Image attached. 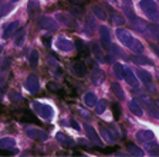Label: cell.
I'll use <instances>...</instances> for the list:
<instances>
[{"label": "cell", "mask_w": 159, "mask_h": 157, "mask_svg": "<svg viewBox=\"0 0 159 157\" xmlns=\"http://www.w3.org/2000/svg\"><path fill=\"white\" fill-rule=\"evenodd\" d=\"M84 129H85V133H87V136H88V139L91 140V143L97 144V146H102V140H101V137L97 134L95 129H94L91 124H85Z\"/></svg>", "instance_id": "cell-9"}, {"label": "cell", "mask_w": 159, "mask_h": 157, "mask_svg": "<svg viewBox=\"0 0 159 157\" xmlns=\"http://www.w3.org/2000/svg\"><path fill=\"white\" fill-rule=\"evenodd\" d=\"M56 139L60 144H63L66 147H73L74 146V140L70 137V136H67L66 133H63V132H58V133L56 134Z\"/></svg>", "instance_id": "cell-16"}, {"label": "cell", "mask_w": 159, "mask_h": 157, "mask_svg": "<svg viewBox=\"0 0 159 157\" xmlns=\"http://www.w3.org/2000/svg\"><path fill=\"white\" fill-rule=\"evenodd\" d=\"M29 62L31 67H36L39 64V51L37 50H31L29 54Z\"/></svg>", "instance_id": "cell-31"}, {"label": "cell", "mask_w": 159, "mask_h": 157, "mask_svg": "<svg viewBox=\"0 0 159 157\" xmlns=\"http://www.w3.org/2000/svg\"><path fill=\"white\" fill-rule=\"evenodd\" d=\"M71 3H74V4H85L88 0H70Z\"/></svg>", "instance_id": "cell-49"}, {"label": "cell", "mask_w": 159, "mask_h": 157, "mask_svg": "<svg viewBox=\"0 0 159 157\" xmlns=\"http://www.w3.org/2000/svg\"><path fill=\"white\" fill-rule=\"evenodd\" d=\"M124 79H125V81L128 82L131 86H134V88H138L139 82H138V79H136V75L129 68H124Z\"/></svg>", "instance_id": "cell-13"}, {"label": "cell", "mask_w": 159, "mask_h": 157, "mask_svg": "<svg viewBox=\"0 0 159 157\" xmlns=\"http://www.w3.org/2000/svg\"><path fill=\"white\" fill-rule=\"evenodd\" d=\"M70 11H71V14H73V16H83L84 9H83V7H80V4H75V6L70 10Z\"/></svg>", "instance_id": "cell-41"}, {"label": "cell", "mask_w": 159, "mask_h": 157, "mask_svg": "<svg viewBox=\"0 0 159 157\" xmlns=\"http://www.w3.org/2000/svg\"><path fill=\"white\" fill-rule=\"evenodd\" d=\"M11 2H19V0H11Z\"/></svg>", "instance_id": "cell-58"}, {"label": "cell", "mask_w": 159, "mask_h": 157, "mask_svg": "<svg viewBox=\"0 0 159 157\" xmlns=\"http://www.w3.org/2000/svg\"><path fill=\"white\" fill-rule=\"evenodd\" d=\"M146 151L152 156H159V144L155 142H146Z\"/></svg>", "instance_id": "cell-28"}, {"label": "cell", "mask_w": 159, "mask_h": 157, "mask_svg": "<svg viewBox=\"0 0 159 157\" xmlns=\"http://www.w3.org/2000/svg\"><path fill=\"white\" fill-rule=\"evenodd\" d=\"M71 71H73L77 76L83 78V76L87 75L88 69H87V65L84 64L83 61H74L73 64H71Z\"/></svg>", "instance_id": "cell-10"}, {"label": "cell", "mask_w": 159, "mask_h": 157, "mask_svg": "<svg viewBox=\"0 0 159 157\" xmlns=\"http://www.w3.org/2000/svg\"><path fill=\"white\" fill-rule=\"evenodd\" d=\"M131 50H132L135 54H141V52L143 51V46H142V43L139 41V40H134V43H132V46H131Z\"/></svg>", "instance_id": "cell-35"}, {"label": "cell", "mask_w": 159, "mask_h": 157, "mask_svg": "<svg viewBox=\"0 0 159 157\" xmlns=\"http://www.w3.org/2000/svg\"><path fill=\"white\" fill-rule=\"evenodd\" d=\"M48 65L51 67V69H53V71H60V65L57 64L56 61H54L53 58H50V59H48Z\"/></svg>", "instance_id": "cell-45"}, {"label": "cell", "mask_w": 159, "mask_h": 157, "mask_svg": "<svg viewBox=\"0 0 159 157\" xmlns=\"http://www.w3.org/2000/svg\"><path fill=\"white\" fill-rule=\"evenodd\" d=\"M9 98L11 99V102H20V101H23V96L20 95V94H17L16 91H11L9 94Z\"/></svg>", "instance_id": "cell-40"}, {"label": "cell", "mask_w": 159, "mask_h": 157, "mask_svg": "<svg viewBox=\"0 0 159 157\" xmlns=\"http://www.w3.org/2000/svg\"><path fill=\"white\" fill-rule=\"evenodd\" d=\"M139 7L143 10V13L148 16V19L153 20V21H159V10L153 0H141Z\"/></svg>", "instance_id": "cell-1"}, {"label": "cell", "mask_w": 159, "mask_h": 157, "mask_svg": "<svg viewBox=\"0 0 159 157\" xmlns=\"http://www.w3.org/2000/svg\"><path fill=\"white\" fill-rule=\"evenodd\" d=\"M111 91H112L114 95H115L118 99H121V101L125 98V94L122 92V88H121L118 84H112V85H111Z\"/></svg>", "instance_id": "cell-30"}, {"label": "cell", "mask_w": 159, "mask_h": 157, "mask_svg": "<svg viewBox=\"0 0 159 157\" xmlns=\"http://www.w3.org/2000/svg\"><path fill=\"white\" fill-rule=\"evenodd\" d=\"M16 146V142H14V139H11V137H4V139H2L0 140V147L2 149H11V147H14Z\"/></svg>", "instance_id": "cell-29"}, {"label": "cell", "mask_w": 159, "mask_h": 157, "mask_svg": "<svg viewBox=\"0 0 159 157\" xmlns=\"http://www.w3.org/2000/svg\"><path fill=\"white\" fill-rule=\"evenodd\" d=\"M128 150H129V153L132 154V156H143V151L141 150L139 147H136L135 144H129Z\"/></svg>", "instance_id": "cell-37"}, {"label": "cell", "mask_w": 159, "mask_h": 157, "mask_svg": "<svg viewBox=\"0 0 159 157\" xmlns=\"http://www.w3.org/2000/svg\"><path fill=\"white\" fill-rule=\"evenodd\" d=\"M56 20L60 21V23H63L64 26H68V27H75V20L73 17L70 16L68 13H63V11H60V13L56 14Z\"/></svg>", "instance_id": "cell-11"}, {"label": "cell", "mask_w": 159, "mask_h": 157, "mask_svg": "<svg viewBox=\"0 0 159 157\" xmlns=\"http://www.w3.org/2000/svg\"><path fill=\"white\" fill-rule=\"evenodd\" d=\"M17 27H19V21H11V23L6 27V30H4V34H3L4 38H10L13 34H16Z\"/></svg>", "instance_id": "cell-25"}, {"label": "cell", "mask_w": 159, "mask_h": 157, "mask_svg": "<svg viewBox=\"0 0 159 157\" xmlns=\"http://www.w3.org/2000/svg\"><path fill=\"white\" fill-rule=\"evenodd\" d=\"M114 74H115V76L118 79H124V67L119 62L114 64Z\"/></svg>", "instance_id": "cell-33"}, {"label": "cell", "mask_w": 159, "mask_h": 157, "mask_svg": "<svg viewBox=\"0 0 159 157\" xmlns=\"http://www.w3.org/2000/svg\"><path fill=\"white\" fill-rule=\"evenodd\" d=\"M26 134L29 136L30 139H34V140H40V142H46L47 140V133L41 129L37 128H27L26 129Z\"/></svg>", "instance_id": "cell-7"}, {"label": "cell", "mask_w": 159, "mask_h": 157, "mask_svg": "<svg viewBox=\"0 0 159 157\" xmlns=\"http://www.w3.org/2000/svg\"><path fill=\"white\" fill-rule=\"evenodd\" d=\"M99 37H101L102 46L105 47V48H109V46H111V34H109L108 27H105V26L99 27Z\"/></svg>", "instance_id": "cell-12"}, {"label": "cell", "mask_w": 159, "mask_h": 157, "mask_svg": "<svg viewBox=\"0 0 159 157\" xmlns=\"http://www.w3.org/2000/svg\"><path fill=\"white\" fill-rule=\"evenodd\" d=\"M105 108H107V101H98L95 103V112L98 115H102L104 112H105Z\"/></svg>", "instance_id": "cell-36"}, {"label": "cell", "mask_w": 159, "mask_h": 157, "mask_svg": "<svg viewBox=\"0 0 159 157\" xmlns=\"http://www.w3.org/2000/svg\"><path fill=\"white\" fill-rule=\"evenodd\" d=\"M101 134L108 142H115L119 139V133L114 126H102V123H101Z\"/></svg>", "instance_id": "cell-4"}, {"label": "cell", "mask_w": 159, "mask_h": 157, "mask_svg": "<svg viewBox=\"0 0 159 157\" xmlns=\"http://www.w3.org/2000/svg\"><path fill=\"white\" fill-rule=\"evenodd\" d=\"M122 9H124V11H125V16L128 17V20L129 21H132V20L135 19V14H134L131 0H122Z\"/></svg>", "instance_id": "cell-19"}, {"label": "cell", "mask_w": 159, "mask_h": 157, "mask_svg": "<svg viewBox=\"0 0 159 157\" xmlns=\"http://www.w3.org/2000/svg\"><path fill=\"white\" fill-rule=\"evenodd\" d=\"M39 7H40L39 0H29V6H27L29 11H33V9H34V10H37Z\"/></svg>", "instance_id": "cell-42"}, {"label": "cell", "mask_w": 159, "mask_h": 157, "mask_svg": "<svg viewBox=\"0 0 159 157\" xmlns=\"http://www.w3.org/2000/svg\"><path fill=\"white\" fill-rule=\"evenodd\" d=\"M116 37H118V40L121 41V43L124 44L125 47H128V48H131V46H132V43H134V37H132V34L129 33V31H126V30H124V28H118L116 30Z\"/></svg>", "instance_id": "cell-5"}, {"label": "cell", "mask_w": 159, "mask_h": 157, "mask_svg": "<svg viewBox=\"0 0 159 157\" xmlns=\"http://www.w3.org/2000/svg\"><path fill=\"white\" fill-rule=\"evenodd\" d=\"M20 122H36V118L34 116H30V113H23L21 118H19Z\"/></svg>", "instance_id": "cell-44"}, {"label": "cell", "mask_w": 159, "mask_h": 157, "mask_svg": "<svg viewBox=\"0 0 159 157\" xmlns=\"http://www.w3.org/2000/svg\"><path fill=\"white\" fill-rule=\"evenodd\" d=\"M41 40H43V43H47V44L50 43V38H46V37H43V38H41Z\"/></svg>", "instance_id": "cell-55"}, {"label": "cell", "mask_w": 159, "mask_h": 157, "mask_svg": "<svg viewBox=\"0 0 159 157\" xmlns=\"http://www.w3.org/2000/svg\"><path fill=\"white\" fill-rule=\"evenodd\" d=\"M153 137H155V134L151 130H139L138 133H136V140H138L139 143L151 142V140H153Z\"/></svg>", "instance_id": "cell-15"}, {"label": "cell", "mask_w": 159, "mask_h": 157, "mask_svg": "<svg viewBox=\"0 0 159 157\" xmlns=\"http://www.w3.org/2000/svg\"><path fill=\"white\" fill-rule=\"evenodd\" d=\"M104 79H105V74H104L102 69L94 68V71H93V84L94 85H99V84H102Z\"/></svg>", "instance_id": "cell-20"}, {"label": "cell", "mask_w": 159, "mask_h": 157, "mask_svg": "<svg viewBox=\"0 0 159 157\" xmlns=\"http://www.w3.org/2000/svg\"><path fill=\"white\" fill-rule=\"evenodd\" d=\"M89 48H91V51H93V54H94V57H95L97 61H99V62L105 61V55L102 54V48H101V46H99V44L93 43Z\"/></svg>", "instance_id": "cell-18"}, {"label": "cell", "mask_w": 159, "mask_h": 157, "mask_svg": "<svg viewBox=\"0 0 159 157\" xmlns=\"http://www.w3.org/2000/svg\"><path fill=\"white\" fill-rule=\"evenodd\" d=\"M47 88L50 89V91H53V92H58V85L57 84H54V82H48V85H47Z\"/></svg>", "instance_id": "cell-46"}, {"label": "cell", "mask_w": 159, "mask_h": 157, "mask_svg": "<svg viewBox=\"0 0 159 157\" xmlns=\"http://www.w3.org/2000/svg\"><path fill=\"white\" fill-rule=\"evenodd\" d=\"M131 61L136 65H152V61L146 57H141V55H134L131 57Z\"/></svg>", "instance_id": "cell-26"}, {"label": "cell", "mask_w": 159, "mask_h": 157, "mask_svg": "<svg viewBox=\"0 0 159 157\" xmlns=\"http://www.w3.org/2000/svg\"><path fill=\"white\" fill-rule=\"evenodd\" d=\"M141 102L143 103V106L146 108L148 113L151 115L153 119H159V109L155 105V102H152L146 95H141Z\"/></svg>", "instance_id": "cell-3"}, {"label": "cell", "mask_w": 159, "mask_h": 157, "mask_svg": "<svg viewBox=\"0 0 159 157\" xmlns=\"http://www.w3.org/2000/svg\"><path fill=\"white\" fill-rule=\"evenodd\" d=\"M2 95H3V88H0V98H2Z\"/></svg>", "instance_id": "cell-56"}, {"label": "cell", "mask_w": 159, "mask_h": 157, "mask_svg": "<svg viewBox=\"0 0 159 157\" xmlns=\"http://www.w3.org/2000/svg\"><path fill=\"white\" fill-rule=\"evenodd\" d=\"M145 36L149 38L159 40V24H148L145 30Z\"/></svg>", "instance_id": "cell-17"}, {"label": "cell", "mask_w": 159, "mask_h": 157, "mask_svg": "<svg viewBox=\"0 0 159 157\" xmlns=\"http://www.w3.org/2000/svg\"><path fill=\"white\" fill-rule=\"evenodd\" d=\"M115 150V147H111V149H107V150H104V153H111V151Z\"/></svg>", "instance_id": "cell-53"}, {"label": "cell", "mask_w": 159, "mask_h": 157, "mask_svg": "<svg viewBox=\"0 0 159 157\" xmlns=\"http://www.w3.org/2000/svg\"><path fill=\"white\" fill-rule=\"evenodd\" d=\"M71 123H73V126H74V128L77 129V130H80V126H78V124L75 123V120H71Z\"/></svg>", "instance_id": "cell-52"}, {"label": "cell", "mask_w": 159, "mask_h": 157, "mask_svg": "<svg viewBox=\"0 0 159 157\" xmlns=\"http://www.w3.org/2000/svg\"><path fill=\"white\" fill-rule=\"evenodd\" d=\"M3 84H4V76L0 75V85H3Z\"/></svg>", "instance_id": "cell-54"}, {"label": "cell", "mask_w": 159, "mask_h": 157, "mask_svg": "<svg viewBox=\"0 0 159 157\" xmlns=\"http://www.w3.org/2000/svg\"><path fill=\"white\" fill-rule=\"evenodd\" d=\"M129 109H131V112H132L134 115H136V116H142L143 115L142 106L139 105V102L136 101V99H132V101L129 102Z\"/></svg>", "instance_id": "cell-22"}, {"label": "cell", "mask_w": 159, "mask_h": 157, "mask_svg": "<svg viewBox=\"0 0 159 157\" xmlns=\"http://www.w3.org/2000/svg\"><path fill=\"white\" fill-rule=\"evenodd\" d=\"M11 3H6V4H3V6L0 7V17H4V16H7V14L11 11Z\"/></svg>", "instance_id": "cell-38"}, {"label": "cell", "mask_w": 159, "mask_h": 157, "mask_svg": "<svg viewBox=\"0 0 159 157\" xmlns=\"http://www.w3.org/2000/svg\"><path fill=\"white\" fill-rule=\"evenodd\" d=\"M152 50H153V51H155L156 54H158V55H159V47H158V46H155V44H152Z\"/></svg>", "instance_id": "cell-51"}, {"label": "cell", "mask_w": 159, "mask_h": 157, "mask_svg": "<svg viewBox=\"0 0 159 157\" xmlns=\"http://www.w3.org/2000/svg\"><path fill=\"white\" fill-rule=\"evenodd\" d=\"M33 111H34V113H37L40 118L46 119V120L53 119V116H54V109L50 105L41 103V102H33Z\"/></svg>", "instance_id": "cell-2"}, {"label": "cell", "mask_w": 159, "mask_h": 157, "mask_svg": "<svg viewBox=\"0 0 159 157\" xmlns=\"http://www.w3.org/2000/svg\"><path fill=\"white\" fill-rule=\"evenodd\" d=\"M75 47H77V50H78L80 55L88 57V51H89V48H88V46H85V43H84L83 40L77 38V40H75Z\"/></svg>", "instance_id": "cell-24"}, {"label": "cell", "mask_w": 159, "mask_h": 157, "mask_svg": "<svg viewBox=\"0 0 159 157\" xmlns=\"http://www.w3.org/2000/svg\"><path fill=\"white\" fill-rule=\"evenodd\" d=\"M9 64H10L9 58H6V59H4V61H3V64L0 65V68H2V69H7V68H9Z\"/></svg>", "instance_id": "cell-48"}, {"label": "cell", "mask_w": 159, "mask_h": 157, "mask_svg": "<svg viewBox=\"0 0 159 157\" xmlns=\"http://www.w3.org/2000/svg\"><path fill=\"white\" fill-rule=\"evenodd\" d=\"M136 75H138V78L141 79L145 85H149V84L152 82V75H151L148 71H145V69H138V71H136Z\"/></svg>", "instance_id": "cell-23"}, {"label": "cell", "mask_w": 159, "mask_h": 157, "mask_svg": "<svg viewBox=\"0 0 159 157\" xmlns=\"http://www.w3.org/2000/svg\"><path fill=\"white\" fill-rule=\"evenodd\" d=\"M131 24H132V27L136 31H139V33H145L146 27H148V23H145L142 19H138V17H135V19L131 21Z\"/></svg>", "instance_id": "cell-21"}, {"label": "cell", "mask_w": 159, "mask_h": 157, "mask_svg": "<svg viewBox=\"0 0 159 157\" xmlns=\"http://www.w3.org/2000/svg\"><path fill=\"white\" fill-rule=\"evenodd\" d=\"M93 11H94V14H95V16L98 17L99 20H105V19H107V14H105V11H104L102 7L93 6Z\"/></svg>", "instance_id": "cell-34"}, {"label": "cell", "mask_w": 159, "mask_h": 157, "mask_svg": "<svg viewBox=\"0 0 159 157\" xmlns=\"http://www.w3.org/2000/svg\"><path fill=\"white\" fill-rule=\"evenodd\" d=\"M56 46L60 51H64V52H70L71 50L74 48V44L67 38H58L56 41Z\"/></svg>", "instance_id": "cell-14"}, {"label": "cell", "mask_w": 159, "mask_h": 157, "mask_svg": "<svg viewBox=\"0 0 159 157\" xmlns=\"http://www.w3.org/2000/svg\"><path fill=\"white\" fill-rule=\"evenodd\" d=\"M84 102H85V105L88 106V108H93V106H95V103L98 101H97L95 94H93V92H87L85 95H84Z\"/></svg>", "instance_id": "cell-27"}, {"label": "cell", "mask_w": 159, "mask_h": 157, "mask_svg": "<svg viewBox=\"0 0 159 157\" xmlns=\"http://www.w3.org/2000/svg\"><path fill=\"white\" fill-rule=\"evenodd\" d=\"M2 51H3V44H0V54H2Z\"/></svg>", "instance_id": "cell-57"}, {"label": "cell", "mask_w": 159, "mask_h": 157, "mask_svg": "<svg viewBox=\"0 0 159 157\" xmlns=\"http://www.w3.org/2000/svg\"><path fill=\"white\" fill-rule=\"evenodd\" d=\"M14 153H17V151L16 150L10 151L9 149H2V147H0V154H6V156H9V154H14Z\"/></svg>", "instance_id": "cell-47"}, {"label": "cell", "mask_w": 159, "mask_h": 157, "mask_svg": "<svg viewBox=\"0 0 159 157\" xmlns=\"http://www.w3.org/2000/svg\"><path fill=\"white\" fill-rule=\"evenodd\" d=\"M80 113L83 115V116H84L85 119H89V118H91V115H88V112L84 111V109H80Z\"/></svg>", "instance_id": "cell-50"}, {"label": "cell", "mask_w": 159, "mask_h": 157, "mask_svg": "<svg viewBox=\"0 0 159 157\" xmlns=\"http://www.w3.org/2000/svg\"><path fill=\"white\" fill-rule=\"evenodd\" d=\"M26 88L30 94H37L40 91V82L34 74H30L26 79Z\"/></svg>", "instance_id": "cell-8"}, {"label": "cell", "mask_w": 159, "mask_h": 157, "mask_svg": "<svg viewBox=\"0 0 159 157\" xmlns=\"http://www.w3.org/2000/svg\"><path fill=\"white\" fill-rule=\"evenodd\" d=\"M39 26L43 30H47V31H56L57 30V21L54 19L48 16H43L39 19Z\"/></svg>", "instance_id": "cell-6"}, {"label": "cell", "mask_w": 159, "mask_h": 157, "mask_svg": "<svg viewBox=\"0 0 159 157\" xmlns=\"http://www.w3.org/2000/svg\"><path fill=\"white\" fill-rule=\"evenodd\" d=\"M112 23L116 24V26H119V24L125 23V19H124L122 16H119V14H116V13H114L112 11Z\"/></svg>", "instance_id": "cell-39"}, {"label": "cell", "mask_w": 159, "mask_h": 157, "mask_svg": "<svg viewBox=\"0 0 159 157\" xmlns=\"http://www.w3.org/2000/svg\"><path fill=\"white\" fill-rule=\"evenodd\" d=\"M112 112H114V118H115V119L121 118V108H119L118 103H114L112 105Z\"/></svg>", "instance_id": "cell-43"}, {"label": "cell", "mask_w": 159, "mask_h": 157, "mask_svg": "<svg viewBox=\"0 0 159 157\" xmlns=\"http://www.w3.org/2000/svg\"><path fill=\"white\" fill-rule=\"evenodd\" d=\"M24 38H26V30L23 28V30H20V31H17V33H16V38H14L16 46H23Z\"/></svg>", "instance_id": "cell-32"}]
</instances>
